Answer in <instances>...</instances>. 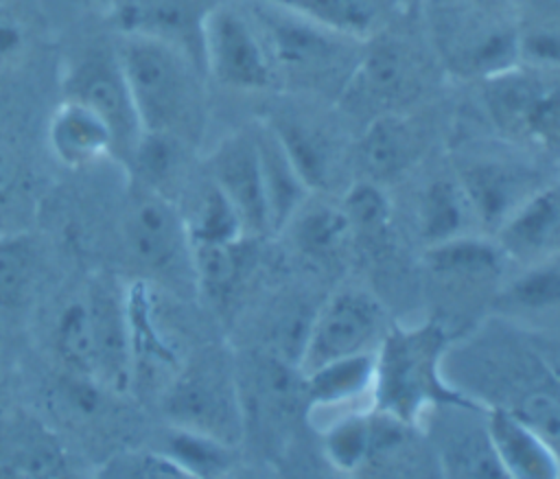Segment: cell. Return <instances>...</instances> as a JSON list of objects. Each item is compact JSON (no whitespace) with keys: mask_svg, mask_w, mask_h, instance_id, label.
<instances>
[{"mask_svg":"<svg viewBox=\"0 0 560 479\" xmlns=\"http://www.w3.org/2000/svg\"><path fill=\"white\" fill-rule=\"evenodd\" d=\"M114 48L140 133L197 142L206 112L199 61L173 44L144 35L120 33Z\"/></svg>","mask_w":560,"mask_h":479,"instance_id":"6da1fadb","label":"cell"},{"mask_svg":"<svg viewBox=\"0 0 560 479\" xmlns=\"http://www.w3.org/2000/svg\"><path fill=\"white\" fill-rule=\"evenodd\" d=\"M446 350L448 332L435 319L387 328L374 350L372 409L418 427L438 405H479L446 378Z\"/></svg>","mask_w":560,"mask_h":479,"instance_id":"7a4b0ae2","label":"cell"},{"mask_svg":"<svg viewBox=\"0 0 560 479\" xmlns=\"http://www.w3.org/2000/svg\"><path fill=\"white\" fill-rule=\"evenodd\" d=\"M247 13L262 37L278 87L291 85L317 96H341L365 42L265 0H252Z\"/></svg>","mask_w":560,"mask_h":479,"instance_id":"3957f363","label":"cell"},{"mask_svg":"<svg viewBox=\"0 0 560 479\" xmlns=\"http://www.w3.org/2000/svg\"><path fill=\"white\" fill-rule=\"evenodd\" d=\"M427 22L435 57L459 79L483 81L516 66L512 0H429Z\"/></svg>","mask_w":560,"mask_h":479,"instance_id":"277c9868","label":"cell"},{"mask_svg":"<svg viewBox=\"0 0 560 479\" xmlns=\"http://www.w3.org/2000/svg\"><path fill=\"white\" fill-rule=\"evenodd\" d=\"M164 405L173 427L212 435L230 446H236L243 435L238 387L228 363L214 352L182 363L168 383Z\"/></svg>","mask_w":560,"mask_h":479,"instance_id":"5b68a950","label":"cell"},{"mask_svg":"<svg viewBox=\"0 0 560 479\" xmlns=\"http://www.w3.org/2000/svg\"><path fill=\"white\" fill-rule=\"evenodd\" d=\"M201 66L221 85L241 92L278 87L262 37L247 11L214 2L201 24Z\"/></svg>","mask_w":560,"mask_h":479,"instance_id":"8992f818","label":"cell"},{"mask_svg":"<svg viewBox=\"0 0 560 479\" xmlns=\"http://www.w3.org/2000/svg\"><path fill=\"white\" fill-rule=\"evenodd\" d=\"M486 107L494 125L510 138L556 151L558 83L556 72L514 66L483 79Z\"/></svg>","mask_w":560,"mask_h":479,"instance_id":"52a82bcc","label":"cell"},{"mask_svg":"<svg viewBox=\"0 0 560 479\" xmlns=\"http://www.w3.org/2000/svg\"><path fill=\"white\" fill-rule=\"evenodd\" d=\"M385 330L381 302L363 289L343 287L313 313L298 370L302 374L332 359L372 352Z\"/></svg>","mask_w":560,"mask_h":479,"instance_id":"ba28073f","label":"cell"},{"mask_svg":"<svg viewBox=\"0 0 560 479\" xmlns=\"http://www.w3.org/2000/svg\"><path fill=\"white\" fill-rule=\"evenodd\" d=\"M122 234L129 256L149 273L175 282L192 280V254L184 217L166 195L138 186L127 206Z\"/></svg>","mask_w":560,"mask_h":479,"instance_id":"9c48e42d","label":"cell"},{"mask_svg":"<svg viewBox=\"0 0 560 479\" xmlns=\"http://www.w3.org/2000/svg\"><path fill=\"white\" fill-rule=\"evenodd\" d=\"M424 70L418 55L400 39L376 33L363 44L341 98L352 94L381 112H402L422 90Z\"/></svg>","mask_w":560,"mask_h":479,"instance_id":"30bf717a","label":"cell"},{"mask_svg":"<svg viewBox=\"0 0 560 479\" xmlns=\"http://www.w3.org/2000/svg\"><path fill=\"white\" fill-rule=\"evenodd\" d=\"M63 96L96 109L114 131L116 151L131 155L140 127L114 46L83 50L63 77Z\"/></svg>","mask_w":560,"mask_h":479,"instance_id":"8fae6325","label":"cell"},{"mask_svg":"<svg viewBox=\"0 0 560 479\" xmlns=\"http://www.w3.org/2000/svg\"><path fill=\"white\" fill-rule=\"evenodd\" d=\"M83 291L90 308L94 378L109 394L131 392L133 370L125 287L109 276H98Z\"/></svg>","mask_w":560,"mask_h":479,"instance_id":"7c38bea8","label":"cell"},{"mask_svg":"<svg viewBox=\"0 0 560 479\" xmlns=\"http://www.w3.org/2000/svg\"><path fill=\"white\" fill-rule=\"evenodd\" d=\"M486 407L438 405L427 411L433 420V451L446 477H505L490 444ZM424 416V418H427Z\"/></svg>","mask_w":560,"mask_h":479,"instance_id":"4fadbf2b","label":"cell"},{"mask_svg":"<svg viewBox=\"0 0 560 479\" xmlns=\"http://www.w3.org/2000/svg\"><path fill=\"white\" fill-rule=\"evenodd\" d=\"M210 182L228 197L238 212L249 238L267 234V208L254 125L225 136L212 151Z\"/></svg>","mask_w":560,"mask_h":479,"instance_id":"5bb4252c","label":"cell"},{"mask_svg":"<svg viewBox=\"0 0 560 479\" xmlns=\"http://www.w3.org/2000/svg\"><path fill=\"white\" fill-rule=\"evenodd\" d=\"M212 4L210 0H114L112 22L118 33L173 44L201 66V24Z\"/></svg>","mask_w":560,"mask_h":479,"instance_id":"9a60e30c","label":"cell"},{"mask_svg":"<svg viewBox=\"0 0 560 479\" xmlns=\"http://www.w3.org/2000/svg\"><path fill=\"white\" fill-rule=\"evenodd\" d=\"M457 179L462 182L483 232H494L516 206L542 186L529 168L494 157L472 160L459 168Z\"/></svg>","mask_w":560,"mask_h":479,"instance_id":"2e32d148","label":"cell"},{"mask_svg":"<svg viewBox=\"0 0 560 479\" xmlns=\"http://www.w3.org/2000/svg\"><path fill=\"white\" fill-rule=\"evenodd\" d=\"M494 241L505 258H516L525 265L558 256L560 247V192L558 184L549 182L536 188L505 221L494 230Z\"/></svg>","mask_w":560,"mask_h":479,"instance_id":"e0dca14e","label":"cell"},{"mask_svg":"<svg viewBox=\"0 0 560 479\" xmlns=\"http://www.w3.org/2000/svg\"><path fill=\"white\" fill-rule=\"evenodd\" d=\"M52 157L66 168H88L116 151V138L107 120L90 105L63 96L46 127Z\"/></svg>","mask_w":560,"mask_h":479,"instance_id":"ac0fdd59","label":"cell"},{"mask_svg":"<svg viewBox=\"0 0 560 479\" xmlns=\"http://www.w3.org/2000/svg\"><path fill=\"white\" fill-rule=\"evenodd\" d=\"M418 155L420 133L402 112L374 114L354 144V162L363 179L376 184L400 177Z\"/></svg>","mask_w":560,"mask_h":479,"instance_id":"d6986e66","label":"cell"},{"mask_svg":"<svg viewBox=\"0 0 560 479\" xmlns=\"http://www.w3.org/2000/svg\"><path fill=\"white\" fill-rule=\"evenodd\" d=\"M486 427L492 451L505 477L514 479H556L558 446L545 440L536 429L514 413L490 407Z\"/></svg>","mask_w":560,"mask_h":479,"instance_id":"ffe728a7","label":"cell"},{"mask_svg":"<svg viewBox=\"0 0 560 479\" xmlns=\"http://www.w3.org/2000/svg\"><path fill=\"white\" fill-rule=\"evenodd\" d=\"M254 131L258 144L269 232H282V227L289 223L295 210L313 195V190L298 173L295 164L287 155L267 118L258 120L254 125Z\"/></svg>","mask_w":560,"mask_h":479,"instance_id":"44dd1931","label":"cell"},{"mask_svg":"<svg viewBox=\"0 0 560 479\" xmlns=\"http://www.w3.org/2000/svg\"><path fill=\"white\" fill-rule=\"evenodd\" d=\"M291 234L295 252L317 265L337 262L352 241L346 210L324 199H306L282 227Z\"/></svg>","mask_w":560,"mask_h":479,"instance_id":"7402d4cb","label":"cell"},{"mask_svg":"<svg viewBox=\"0 0 560 479\" xmlns=\"http://www.w3.org/2000/svg\"><path fill=\"white\" fill-rule=\"evenodd\" d=\"M505 254L483 232L453 236L424 249L427 269L451 282H492L501 276Z\"/></svg>","mask_w":560,"mask_h":479,"instance_id":"603a6c76","label":"cell"},{"mask_svg":"<svg viewBox=\"0 0 560 479\" xmlns=\"http://www.w3.org/2000/svg\"><path fill=\"white\" fill-rule=\"evenodd\" d=\"M278 140L282 142L287 155L295 164L298 173L306 186L315 190L328 188L335 177V166L339 162V147L326 127L306 118L280 116L267 118Z\"/></svg>","mask_w":560,"mask_h":479,"instance_id":"cb8c5ba5","label":"cell"},{"mask_svg":"<svg viewBox=\"0 0 560 479\" xmlns=\"http://www.w3.org/2000/svg\"><path fill=\"white\" fill-rule=\"evenodd\" d=\"M374 350L326 361L302 372L304 400L311 407H339L372 396Z\"/></svg>","mask_w":560,"mask_h":479,"instance_id":"d4e9b609","label":"cell"},{"mask_svg":"<svg viewBox=\"0 0 560 479\" xmlns=\"http://www.w3.org/2000/svg\"><path fill=\"white\" fill-rule=\"evenodd\" d=\"M418 221L427 245L470 232H483L457 175L438 177L422 190Z\"/></svg>","mask_w":560,"mask_h":479,"instance_id":"484cf974","label":"cell"},{"mask_svg":"<svg viewBox=\"0 0 560 479\" xmlns=\"http://www.w3.org/2000/svg\"><path fill=\"white\" fill-rule=\"evenodd\" d=\"M50 348L63 374L94 378L92 326L85 291L70 295L55 313L50 326Z\"/></svg>","mask_w":560,"mask_h":479,"instance_id":"4316f807","label":"cell"},{"mask_svg":"<svg viewBox=\"0 0 560 479\" xmlns=\"http://www.w3.org/2000/svg\"><path fill=\"white\" fill-rule=\"evenodd\" d=\"M39 278V249L26 230L0 232V315L26 306Z\"/></svg>","mask_w":560,"mask_h":479,"instance_id":"83f0119b","label":"cell"},{"mask_svg":"<svg viewBox=\"0 0 560 479\" xmlns=\"http://www.w3.org/2000/svg\"><path fill=\"white\" fill-rule=\"evenodd\" d=\"M245 241L190 243L192 284L214 304H228L245 269Z\"/></svg>","mask_w":560,"mask_h":479,"instance_id":"f1b7e54d","label":"cell"},{"mask_svg":"<svg viewBox=\"0 0 560 479\" xmlns=\"http://www.w3.org/2000/svg\"><path fill=\"white\" fill-rule=\"evenodd\" d=\"M558 0H542L534 11H518L516 22V66L556 72L560 63V31Z\"/></svg>","mask_w":560,"mask_h":479,"instance_id":"f546056e","label":"cell"},{"mask_svg":"<svg viewBox=\"0 0 560 479\" xmlns=\"http://www.w3.org/2000/svg\"><path fill=\"white\" fill-rule=\"evenodd\" d=\"M190 243H236L247 241V232L228 197L208 179L199 190L190 214L184 217Z\"/></svg>","mask_w":560,"mask_h":479,"instance_id":"4dcf8cb0","label":"cell"},{"mask_svg":"<svg viewBox=\"0 0 560 479\" xmlns=\"http://www.w3.org/2000/svg\"><path fill=\"white\" fill-rule=\"evenodd\" d=\"M560 302V262L558 256L532 262L501 293V304L518 315L553 313Z\"/></svg>","mask_w":560,"mask_h":479,"instance_id":"1f68e13d","label":"cell"},{"mask_svg":"<svg viewBox=\"0 0 560 479\" xmlns=\"http://www.w3.org/2000/svg\"><path fill=\"white\" fill-rule=\"evenodd\" d=\"M68 472L70 468L61 444L39 424L20 431L15 446L7 448L0 459V475L55 477Z\"/></svg>","mask_w":560,"mask_h":479,"instance_id":"d6a6232c","label":"cell"},{"mask_svg":"<svg viewBox=\"0 0 560 479\" xmlns=\"http://www.w3.org/2000/svg\"><path fill=\"white\" fill-rule=\"evenodd\" d=\"M162 448L186 477H217L230 470L232 448L230 444L182 427H171Z\"/></svg>","mask_w":560,"mask_h":479,"instance_id":"836d02e7","label":"cell"},{"mask_svg":"<svg viewBox=\"0 0 560 479\" xmlns=\"http://www.w3.org/2000/svg\"><path fill=\"white\" fill-rule=\"evenodd\" d=\"M372 448V409L352 411L324 431V455L341 472L365 470Z\"/></svg>","mask_w":560,"mask_h":479,"instance_id":"e575fe53","label":"cell"},{"mask_svg":"<svg viewBox=\"0 0 560 479\" xmlns=\"http://www.w3.org/2000/svg\"><path fill=\"white\" fill-rule=\"evenodd\" d=\"M188 144L164 133H140L129 155L138 173V184L164 195V186L177 175Z\"/></svg>","mask_w":560,"mask_h":479,"instance_id":"d590c367","label":"cell"},{"mask_svg":"<svg viewBox=\"0 0 560 479\" xmlns=\"http://www.w3.org/2000/svg\"><path fill=\"white\" fill-rule=\"evenodd\" d=\"M28 177L18 149L0 136V232L18 227V214L26 206Z\"/></svg>","mask_w":560,"mask_h":479,"instance_id":"8d00e7d4","label":"cell"},{"mask_svg":"<svg viewBox=\"0 0 560 479\" xmlns=\"http://www.w3.org/2000/svg\"><path fill=\"white\" fill-rule=\"evenodd\" d=\"M341 208L346 210L354 234H383L389 223V201L383 184L363 177L348 188Z\"/></svg>","mask_w":560,"mask_h":479,"instance_id":"74e56055","label":"cell"},{"mask_svg":"<svg viewBox=\"0 0 560 479\" xmlns=\"http://www.w3.org/2000/svg\"><path fill=\"white\" fill-rule=\"evenodd\" d=\"M98 477L112 479H158V477H186L184 470L164 453L149 448L120 451L103 462L96 470Z\"/></svg>","mask_w":560,"mask_h":479,"instance_id":"f35d334b","label":"cell"},{"mask_svg":"<svg viewBox=\"0 0 560 479\" xmlns=\"http://www.w3.org/2000/svg\"><path fill=\"white\" fill-rule=\"evenodd\" d=\"M24 44L26 33L22 24L13 15L0 11V66L15 59L24 50Z\"/></svg>","mask_w":560,"mask_h":479,"instance_id":"ab89813d","label":"cell"},{"mask_svg":"<svg viewBox=\"0 0 560 479\" xmlns=\"http://www.w3.org/2000/svg\"><path fill=\"white\" fill-rule=\"evenodd\" d=\"M7 407H9V387H7V381L0 374V420H2L4 411H7Z\"/></svg>","mask_w":560,"mask_h":479,"instance_id":"60d3db41","label":"cell"},{"mask_svg":"<svg viewBox=\"0 0 560 479\" xmlns=\"http://www.w3.org/2000/svg\"><path fill=\"white\" fill-rule=\"evenodd\" d=\"M0 337H2V326H0ZM2 341V339H0Z\"/></svg>","mask_w":560,"mask_h":479,"instance_id":"b9f144b4","label":"cell"}]
</instances>
